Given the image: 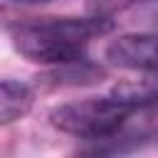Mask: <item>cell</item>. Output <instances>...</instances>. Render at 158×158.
<instances>
[{
    "instance_id": "8992f818",
    "label": "cell",
    "mask_w": 158,
    "mask_h": 158,
    "mask_svg": "<svg viewBox=\"0 0 158 158\" xmlns=\"http://www.w3.org/2000/svg\"><path fill=\"white\" fill-rule=\"evenodd\" d=\"M12 2H25V5H42V2H49V0H12Z\"/></svg>"
},
{
    "instance_id": "7a4b0ae2",
    "label": "cell",
    "mask_w": 158,
    "mask_h": 158,
    "mask_svg": "<svg viewBox=\"0 0 158 158\" xmlns=\"http://www.w3.org/2000/svg\"><path fill=\"white\" fill-rule=\"evenodd\" d=\"M131 114L133 106L128 101L118 99L116 94H109V96L62 104L52 109L49 121L54 128L69 136L86 138V141H106L123 128Z\"/></svg>"
},
{
    "instance_id": "277c9868",
    "label": "cell",
    "mask_w": 158,
    "mask_h": 158,
    "mask_svg": "<svg viewBox=\"0 0 158 158\" xmlns=\"http://www.w3.org/2000/svg\"><path fill=\"white\" fill-rule=\"evenodd\" d=\"M32 104H35V91L27 84L12 79L0 81V126L15 123L22 116H27Z\"/></svg>"
},
{
    "instance_id": "5b68a950",
    "label": "cell",
    "mask_w": 158,
    "mask_h": 158,
    "mask_svg": "<svg viewBox=\"0 0 158 158\" xmlns=\"http://www.w3.org/2000/svg\"><path fill=\"white\" fill-rule=\"evenodd\" d=\"M131 17L141 30L158 32V0H136L131 5Z\"/></svg>"
},
{
    "instance_id": "6da1fadb",
    "label": "cell",
    "mask_w": 158,
    "mask_h": 158,
    "mask_svg": "<svg viewBox=\"0 0 158 158\" xmlns=\"http://www.w3.org/2000/svg\"><path fill=\"white\" fill-rule=\"evenodd\" d=\"M111 22L101 15L94 17H49L42 22L25 25L15 32V49L37 64H69L84 59L86 44L106 35Z\"/></svg>"
},
{
    "instance_id": "3957f363",
    "label": "cell",
    "mask_w": 158,
    "mask_h": 158,
    "mask_svg": "<svg viewBox=\"0 0 158 158\" xmlns=\"http://www.w3.org/2000/svg\"><path fill=\"white\" fill-rule=\"evenodd\" d=\"M109 64L126 72H158V32H128L109 42L106 47Z\"/></svg>"
}]
</instances>
